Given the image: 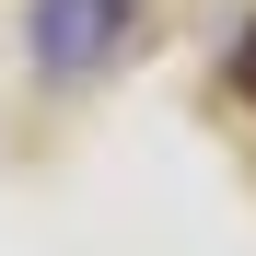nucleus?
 Listing matches in <instances>:
<instances>
[{
  "mask_svg": "<svg viewBox=\"0 0 256 256\" xmlns=\"http://www.w3.org/2000/svg\"><path fill=\"white\" fill-rule=\"evenodd\" d=\"M233 82H244V105H256V24H244V47H233Z\"/></svg>",
  "mask_w": 256,
  "mask_h": 256,
  "instance_id": "2",
  "label": "nucleus"
},
{
  "mask_svg": "<svg viewBox=\"0 0 256 256\" xmlns=\"http://www.w3.org/2000/svg\"><path fill=\"white\" fill-rule=\"evenodd\" d=\"M128 24H140V0H35V70H47V82L105 70Z\"/></svg>",
  "mask_w": 256,
  "mask_h": 256,
  "instance_id": "1",
  "label": "nucleus"
}]
</instances>
